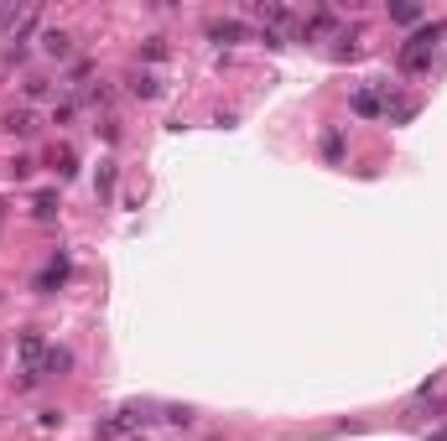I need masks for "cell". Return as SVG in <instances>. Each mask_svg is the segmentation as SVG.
<instances>
[{
    "instance_id": "5b68a950",
    "label": "cell",
    "mask_w": 447,
    "mask_h": 441,
    "mask_svg": "<svg viewBox=\"0 0 447 441\" xmlns=\"http://www.w3.org/2000/svg\"><path fill=\"white\" fill-rule=\"evenodd\" d=\"M130 93H135V99H156V93H162V83H156L151 73H141V78L130 83Z\"/></svg>"
},
{
    "instance_id": "9c48e42d",
    "label": "cell",
    "mask_w": 447,
    "mask_h": 441,
    "mask_svg": "<svg viewBox=\"0 0 447 441\" xmlns=\"http://www.w3.org/2000/svg\"><path fill=\"white\" fill-rule=\"evenodd\" d=\"M52 213H58V198H52V192H42V198H36V218H52Z\"/></svg>"
},
{
    "instance_id": "6da1fadb",
    "label": "cell",
    "mask_w": 447,
    "mask_h": 441,
    "mask_svg": "<svg viewBox=\"0 0 447 441\" xmlns=\"http://www.w3.org/2000/svg\"><path fill=\"white\" fill-rule=\"evenodd\" d=\"M63 280H68V255H52L47 270L36 275V291H52V286H63Z\"/></svg>"
},
{
    "instance_id": "7c38bea8",
    "label": "cell",
    "mask_w": 447,
    "mask_h": 441,
    "mask_svg": "<svg viewBox=\"0 0 447 441\" xmlns=\"http://www.w3.org/2000/svg\"><path fill=\"white\" fill-rule=\"evenodd\" d=\"M432 441H447V426H442V431H432Z\"/></svg>"
},
{
    "instance_id": "277c9868",
    "label": "cell",
    "mask_w": 447,
    "mask_h": 441,
    "mask_svg": "<svg viewBox=\"0 0 447 441\" xmlns=\"http://www.w3.org/2000/svg\"><path fill=\"white\" fill-rule=\"evenodd\" d=\"M42 47L52 58H68V32H42Z\"/></svg>"
},
{
    "instance_id": "3957f363",
    "label": "cell",
    "mask_w": 447,
    "mask_h": 441,
    "mask_svg": "<svg viewBox=\"0 0 447 441\" xmlns=\"http://www.w3.org/2000/svg\"><path fill=\"white\" fill-rule=\"evenodd\" d=\"M208 36H213V42H239L245 26H239V21H219V26H208Z\"/></svg>"
},
{
    "instance_id": "30bf717a",
    "label": "cell",
    "mask_w": 447,
    "mask_h": 441,
    "mask_svg": "<svg viewBox=\"0 0 447 441\" xmlns=\"http://www.w3.org/2000/svg\"><path fill=\"white\" fill-rule=\"evenodd\" d=\"M323 151H328V156L343 151V135H338V130H328V135H323Z\"/></svg>"
},
{
    "instance_id": "8fae6325",
    "label": "cell",
    "mask_w": 447,
    "mask_h": 441,
    "mask_svg": "<svg viewBox=\"0 0 447 441\" xmlns=\"http://www.w3.org/2000/svg\"><path fill=\"white\" fill-rule=\"evenodd\" d=\"M73 166H78V161H73V151H63L58 156V177H73Z\"/></svg>"
},
{
    "instance_id": "52a82bcc",
    "label": "cell",
    "mask_w": 447,
    "mask_h": 441,
    "mask_svg": "<svg viewBox=\"0 0 447 441\" xmlns=\"http://www.w3.org/2000/svg\"><path fill=\"white\" fill-rule=\"evenodd\" d=\"M6 130H11V135H32V115H26V109H11V115H6Z\"/></svg>"
},
{
    "instance_id": "ba28073f",
    "label": "cell",
    "mask_w": 447,
    "mask_h": 441,
    "mask_svg": "<svg viewBox=\"0 0 447 441\" xmlns=\"http://www.w3.org/2000/svg\"><path fill=\"white\" fill-rule=\"evenodd\" d=\"M390 16H395L400 26H411V21H422V11H416V5H390Z\"/></svg>"
},
{
    "instance_id": "7a4b0ae2",
    "label": "cell",
    "mask_w": 447,
    "mask_h": 441,
    "mask_svg": "<svg viewBox=\"0 0 447 441\" xmlns=\"http://www.w3.org/2000/svg\"><path fill=\"white\" fill-rule=\"evenodd\" d=\"M353 115H385V99L380 93H353Z\"/></svg>"
},
{
    "instance_id": "8992f818",
    "label": "cell",
    "mask_w": 447,
    "mask_h": 441,
    "mask_svg": "<svg viewBox=\"0 0 447 441\" xmlns=\"http://www.w3.org/2000/svg\"><path fill=\"white\" fill-rule=\"evenodd\" d=\"M94 187H99V198H109V192H115V161H99V177H94Z\"/></svg>"
}]
</instances>
